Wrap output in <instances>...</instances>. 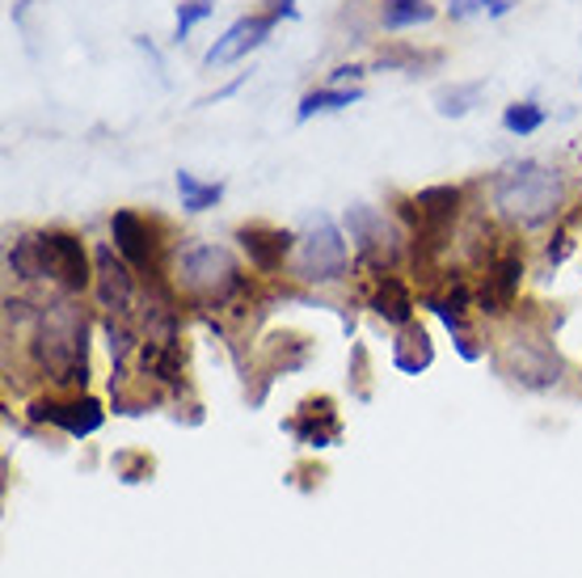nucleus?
Here are the masks:
<instances>
[{"label":"nucleus","instance_id":"nucleus-1","mask_svg":"<svg viewBox=\"0 0 582 578\" xmlns=\"http://www.w3.org/2000/svg\"><path fill=\"white\" fill-rule=\"evenodd\" d=\"M561 199H565V186H561L558 169L540 165V161H510L494 178V207L498 216L519 228H536L553 220L561 212Z\"/></svg>","mask_w":582,"mask_h":578},{"label":"nucleus","instance_id":"nucleus-2","mask_svg":"<svg viewBox=\"0 0 582 578\" xmlns=\"http://www.w3.org/2000/svg\"><path fill=\"white\" fill-rule=\"evenodd\" d=\"M34 355L39 367L47 372L55 385L85 388L89 381V363H85V313L73 300H60L39 313L34 325Z\"/></svg>","mask_w":582,"mask_h":578},{"label":"nucleus","instance_id":"nucleus-3","mask_svg":"<svg viewBox=\"0 0 582 578\" xmlns=\"http://www.w3.org/2000/svg\"><path fill=\"white\" fill-rule=\"evenodd\" d=\"M9 266H13L22 279H55L64 291H85L94 283L85 245L76 242L73 233H60V228L13 242Z\"/></svg>","mask_w":582,"mask_h":578},{"label":"nucleus","instance_id":"nucleus-4","mask_svg":"<svg viewBox=\"0 0 582 578\" xmlns=\"http://www.w3.org/2000/svg\"><path fill=\"white\" fill-rule=\"evenodd\" d=\"M177 283L198 300H228L241 291V270L224 245H186L177 254Z\"/></svg>","mask_w":582,"mask_h":578},{"label":"nucleus","instance_id":"nucleus-5","mask_svg":"<svg viewBox=\"0 0 582 578\" xmlns=\"http://www.w3.org/2000/svg\"><path fill=\"white\" fill-rule=\"evenodd\" d=\"M346 242L330 216H316L309 233L295 242V275L304 283H338L346 275Z\"/></svg>","mask_w":582,"mask_h":578},{"label":"nucleus","instance_id":"nucleus-6","mask_svg":"<svg viewBox=\"0 0 582 578\" xmlns=\"http://www.w3.org/2000/svg\"><path fill=\"white\" fill-rule=\"evenodd\" d=\"M346 233H351V242L359 249V258L371 266H380L388 275V266L397 263V254H401V242H397V233H392V224H388L376 207H351L346 212Z\"/></svg>","mask_w":582,"mask_h":578},{"label":"nucleus","instance_id":"nucleus-7","mask_svg":"<svg viewBox=\"0 0 582 578\" xmlns=\"http://www.w3.org/2000/svg\"><path fill=\"white\" fill-rule=\"evenodd\" d=\"M274 13H258V18H237V22L224 30V39H216L212 43V51L203 55V64L207 68H224V64H237L241 55H249V51H258L262 43H267V34L274 30Z\"/></svg>","mask_w":582,"mask_h":578},{"label":"nucleus","instance_id":"nucleus-8","mask_svg":"<svg viewBox=\"0 0 582 578\" xmlns=\"http://www.w3.org/2000/svg\"><path fill=\"white\" fill-rule=\"evenodd\" d=\"M94 288L97 300L106 313L122 317L131 304H136V279H131V266L115 258L110 245H97V270H94Z\"/></svg>","mask_w":582,"mask_h":578},{"label":"nucleus","instance_id":"nucleus-9","mask_svg":"<svg viewBox=\"0 0 582 578\" xmlns=\"http://www.w3.org/2000/svg\"><path fill=\"white\" fill-rule=\"evenodd\" d=\"M30 418L34 422H51V427H60L73 439H85V435H94L106 422V410L97 406L94 397H73V402H34Z\"/></svg>","mask_w":582,"mask_h":578},{"label":"nucleus","instance_id":"nucleus-10","mask_svg":"<svg viewBox=\"0 0 582 578\" xmlns=\"http://www.w3.org/2000/svg\"><path fill=\"white\" fill-rule=\"evenodd\" d=\"M110 233H115V249H119L122 263L131 266V270H152V263H157V242H152V228H148L144 216L115 212Z\"/></svg>","mask_w":582,"mask_h":578},{"label":"nucleus","instance_id":"nucleus-11","mask_svg":"<svg viewBox=\"0 0 582 578\" xmlns=\"http://www.w3.org/2000/svg\"><path fill=\"white\" fill-rule=\"evenodd\" d=\"M519 279H524V258H519V254H503V258H494L482 291H477V304H482L485 313L503 317L510 304H515V296H519Z\"/></svg>","mask_w":582,"mask_h":578},{"label":"nucleus","instance_id":"nucleus-12","mask_svg":"<svg viewBox=\"0 0 582 578\" xmlns=\"http://www.w3.org/2000/svg\"><path fill=\"white\" fill-rule=\"evenodd\" d=\"M237 242L245 245L249 263L270 275V270H279V266H283V258L295 249L300 237H291L288 228H270V224H245L241 233H237Z\"/></svg>","mask_w":582,"mask_h":578},{"label":"nucleus","instance_id":"nucleus-13","mask_svg":"<svg viewBox=\"0 0 582 578\" xmlns=\"http://www.w3.org/2000/svg\"><path fill=\"white\" fill-rule=\"evenodd\" d=\"M413 207H418V228L439 237L461 212V186H427L413 194Z\"/></svg>","mask_w":582,"mask_h":578},{"label":"nucleus","instance_id":"nucleus-14","mask_svg":"<svg viewBox=\"0 0 582 578\" xmlns=\"http://www.w3.org/2000/svg\"><path fill=\"white\" fill-rule=\"evenodd\" d=\"M291 431L300 435L304 443H313V448H330L334 439L342 435L338 418H334V402L330 397H321V402H309L295 422H288Z\"/></svg>","mask_w":582,"mask_h":578},{"label":"nucleus","instance_id":"nucleus-15","mask_svg":"<svg viewBox=\"0 0 582 578\" xmlns=\"http://www.w3.org/2000/svg\"><path fill=\"white\" fill-rule=\"evenodd\" d=\"M371 309L385 317L388 325H413V296L410 288L401 283V279H392V275H380V288L371 296Z\"/></svg>","mask_w":582,"mask_h":578},{"label":"nucleus","instance_id":"nucleus-16","mask_svg":"<svg viewBox=\"0 0 582 578\" xmlns=\"http://www.w3.org/2000/svg\"><path fill=\"white\" fill-rule=\"evenodd\" d=\"M431 360H435V351H431L427 330H422V325H406V330L397 334V342H392V363H397L401 372L418 376V372L431 367Z\"/></svg>","mask_w":582,"mask_h":578},{"label":"nucleus","instance_id":"nucleus-17","mask_svg":"<svg viewBox=\"0 0 582 578\" xmlns=\"http://www.w3.org/2000/svg\"><path fill=\"white\" fill-rule=\"evenodd\" d=\"M427 22H435V4H427V0H385V9H380L385 30H410V25Z\"/></svg>","mask_w":582,"mask_h":578},{"label":"nucleus","instance_id":"nucleus-18","mask_svg":"<svg viewBox=\"0 0 582 578\" xmlns=\"http://www.w3.org/2000/svg\"><path fill=\"white\" fill-rule=\"evenodd\" d=\"M177 194H182V207L186 212H207L224 199V182H198L194 173H177Z\"/></svg>","mask_w":582,"mask_h":578},{"label":"nucleus","instance_id":"nucleus-19","mask_svg":"<svg viewBox=\"0 0 582 578\" xmlns=\"http://www.w3.org/2000/svg\"><path fill=\"white\" fill-rule=\"evenodd\" d=\"M359 97H364V89H359V85H351V89H316V94H309L304 101H300L295 119L309 122L313 115H325V110H342V106H351V101H359Z\"/></svg>","mask_w":582,"mask_h":578},{"label":"nucleus","instance_id":"nucleus-20","mask_svg":"<svg viewBox=\"0 0 582 578\" xmlns=\"http://www.w3.org/2000/svg\"><path fill=\"white\" fill-rule=\"evenodd\" d=\"M482 81H473V85H452V89H439L435 94V110L443 119H464L473 106H477V97H482Z\"/></svg>","mask_w":582,"mask_h":578},{"label":"nucleus","instance_id":"nucleus-21","mask_svg":"<svg viewBox=\"0 0 582 578\" xmlns=\"http://www.w3.org/2000/svg\"><path fill=\"white\" fill-rule=\"evenodd\" d=\"M503 127H507L510 136H532V131L545 127V110L536 101H515V106H507V115H503Z\"/></svg>","mask_w":582,"mask_h":578},{"label":"nucleus","instance_id":"nucleus-22","mask_svg":"<svg viewBox=\"0 0 582 578\" xmlns=\"http://www.w3.org/2000/svg\"><path fill=\"white\" fill-rule=\"evenodd\" d=\"M216 13V4L212 0H186L182 9H177V25H173V43H186L191 39V30L198 22H207Z\"/></svg>","mask_w":582,"mask_h":578},{"label":"nucleus","instance_id":"nucleus-23","mask_svg":"<svg viewBox=\"0 0 582 578\" xmlns=\"http://www.w3.org/2000/svg\"><path fill=\"white\" fill-rule=\"evenodd\" d=\"M115 464H119V473H122V482H144L148 473H152V460L148 457H115Z\"/></svg>","mask_w":582,"mask_h":578},{"label":"nucleus","instance_id":"nucleus-24","mask_svg":"<svg viewBox=\"0 0 582 578\" xmlns=\"http://www.w3.org/2000/svg\"><path fill=\"white\" fill-rule=\"evenodd\" d=\"M553 242H558V245H549V263L558 266L561 258H565V254H570V237H565V233H558V237H553Z\"/></svg>","mask_w":582,"mask_h":578},{"label":"nucleus","instance_id":"nucleus-25","mask_svg":"<svg viewBox=\"0 0 582 578\" xmlns=\"http://www.w3.org/2000/svg\"><path fill=\"white\" fill-rule=\"evenodd\" d=\"M346 81H359V68H334V85H346Z\"/></svg>","mask_w":582,"mask_h":578},{"label":"nucleus","instance_id":"nucleus-26","mask_svg":"<svg viewBox=\"0 0 582 578\" xmlns=\"http://www.w3.org/2000/svg\"><path fill=\"white\" fill-rule=\"evenodd\" d=\"M270 13H274V18H295V4H291V0H274Z\"/></svg>","mask_w":582,"mask_h":578}]
</instances>
